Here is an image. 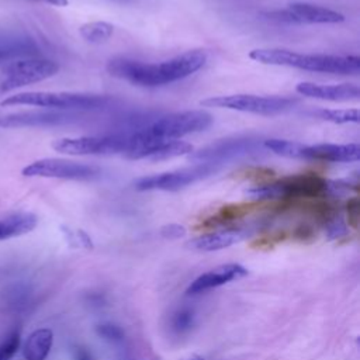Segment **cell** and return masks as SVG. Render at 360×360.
<instances>
[{
    "label": "cell",
    "mask_w": 360,
    "mask_h": 360,
    "mask_svg": "<svg viewBox=\"0 0 360 360\" xmlns=\"http://www.w3.org/2000/svg\"><path fill=\"white\" fill-rule=\"evenodd\" d=\"M53 333L48 328H41L30 333L24 346V360H45L52 349Z\"/></svg>",
    "instance_id": "cell-20"
},
{
    "label": "cell",
    "mask_w": 360,
    "mask_h": 360,
    "mask_svg": "<svg viewBox=\"0 0 360 360\" xmlns=\"http://www.w3.org/2000/svg\"><path fill=\"white\" fill-rule=\"evenodd\" d=\"M76 360H91V356H90V353L86 349L80 347L76 352Z\"/></svg>",
    "instance_id": "cell-29"
},
{
    "label": "cell",
    "mask_w": 360,
    "mask_h": 360,
    "mask_svg": "<svg viewBox=\"0 0 360 360\" xmlns=\"http://www.w3.org/2000/svg\"><path fill=\"white\" fill-rule=\"evenodd\" d=\"M212 124V115L204 110H187L163 115L145 129L160 141H174L186 135L201 132Z\"/></svg>",
    "instance_id": "cell-6"
},
{
    "label": "cell",
    "mask_w": 360,
    "mask_h": 360,
    "mask_svg": "<svg viewBox=\"0 0 360 360\" xmlns=\"http://www.w3.org/2000/svg\"><path fill=\"white\" fill-rule=\"evenodd\" d=\"M295 91L301 96L326 100V101H349L360 96V89L353 83L340 84H318L311 82H301L295 86Z\"/></svg>",
    "instance_id": "cell-16"
},
{
    "label": "cell",
    "mask_w": 360,
    "mask_h": 360,
    "mask_svg": "<svg viewBox=\"0 0 360 360\" xmlns=\"http://www.w3.org/2000/svg\"><path fill=\"white\" fill-rule=\"evenodd\" d=\"M360 158V148L357 143H318L301 145L298 159L322 160L333 163L356 162Z\"/></svg>",
    "instance_id": "cell-14"
},
{
    "label": "cell",
    "mask_w": 360,
    "mask_h": 360,
    "mask_svg": "<svg viewBox=\"0 0 360 360\" xmlns=\"http://www.w3.org/2000/svg\"><path fill=\"white\" fill-rule=\"evenodd\" d=\"M270 18L284 22H308V24H336L345 21V15L328 7L312 3L295 1L290 3L287 8L269 13Z\"/></svg>",
    "instance_id": "cell-12"
},
{
    "label": "cell",
    "mask_w": 360,
    "mask_h": 360,
    "mask_svg": "<svg viewBox=\"0 0 360 360\" xmlns=\"http://www.w3.org/2000/svg\"><path fill=\"white\" fill-rule=\"evenodd\" d=\"M79 32L82 38L90 44H103L112 37L114 27L105 21H91L83 24L79 28Z\"/></svg>",
    "instance_id": "cell-21"
},
{
    "label": "cell",
    "mask_w": 360,
    "mask_h": 360,
    "mask_svg": "<svg viewBox=\"0 0 360 360\" xmlns=\"http://www.w3.org/2000/svg\"><path fill=\"white\" fill-rule=\"evenodd\" d=\"M97 166L86 165L82 162L59 159V158H44L28 163L21 174L24 177H46V179H63V180H94L100 176Z\"/></svg>",
    "instance_id": "cell-8"
},
{
    "label": "cell",
    "mask_w": 360,
    "mask_h": 360,
    "mask_svg": "<svg viewBox=\"0 0 360 360\" xmlns=\"http://www.w3.org/2000/svg\"><path fill=\"white\" fill-rule=\"evenodd\" d=\"M187 360H204V357H201V356H198V354H194V356H191V357L187 359Z\"/></svg>",
    "instance_id": "cell-31"
},
{
    "label": "cell",
    "mask_w": 360,
    "mask_h": 360,
    "mask_svg": "<svg viewBox=\"0 0 360 360\" xmlns=\"http://www.w3.org/2000/svg\"><path fill=\"white\" fill-rule=\"evenodd\" d=\"M193 321H194L193 311H190L187 308H181L173 315L172 328L177 333H184L193 326Z\"/></svg>",
    "instance_id": "cell-25"
},
{
    "label": "cell",
    "mask_w": 360,
    "mask_h": 360,
    "mask_svg": "<svg viewBox=\"0 0 360 360\" xmlns=\"http://www.w3.org/2000/svg\"><path fill=\"white\" fill-rule=\"evenodd\" d=\"M76 114L58 110L20 111L0 117V128H27V127H51L60 125L76 120Z\"/></svg>",
    "instance_id": "cell-13"
},
{
    "label": "cell",
    "mask_w": 360,
    "mask_h": 360,
    "mask_svg": "<svg viewBox=\"0 0 360 360\" xmlns=\"http://www.w3.org/2000/svg\"><path fill=\"white\" fill-rule=\"evenodd\" d=\"M128 134H111L98 136L59 138L52 142L53 150L72 156L86 155H117L124 153Z\"/></svg>",
    "instance_id": "cell-9"
},
{
    "label": "cell",
    "mask_w": 360,
    "mask_h": 360,
    "mask_svg": "<svg viewBox=\"0 0 360 360\" xmlns=\"http://www.w3.org/2000/svg\"><path fill=\"white\" fill-rule=\"evenodd\" d=\"M160 235L166 239H179L186 235V229H184V226H181L179 224H167V225L162 226Z\"/></svg>",
    "instance_id": "cell-27"
},
{
    "label": "cell",
    "mask_w": 360,
    "mask_h": 360,
    "mask_svg": "<svg viewBox=\"0 0 360 360\" xmlns=\"http://www.w3.org/2000/svg\"><path fill=\"white\" fill-rule=\"evenodd\" d=\"M346 210H347V215H349V224L356 228L357 222H359V210H360L359 198L357 197L350 198L346 204Z\"/></svg>",
    "instance_id": "cell-28"
},
{
    "label": "cell",
    "mask_w": 360,
    "mask_h": 360,
    "mask_svg": "<svg viewBox=\"0 0 360 360\" xmlns=\"http://www.w3.org/2000/svg\"><path fill=\"white\" fill-rule=\"evenodd\" d=\"M249 58L263 65L288 66L318 73L356 75L360 70V58L349 55L300 53L283 48H257L249 52Z\"/></svg>",
    "instance_id": "cell-2"
},
{
    "label": "cell",
    "mask_w": 360,
    "mask_h": 360,
    "mask_svg": "<svg viewBox=\"0 0 360 360\" xmlns=\"http://www.w3.org/2000/svg\"><path fill=\"white\" fill-rule=\"evenodd\" d=\"M97 333L110 340V342H121L124 339V332L120 326L114 325V323H101V325H97L96 328Z\"/></svg>",
    "instance_id": "cell-26"
},
{
    "label": "cell",
    "mask_w": 360,
    "mask_h": 360,
    "mask_svg": "<svg viewBox=\"0 0 360 360\" xmlns=\"http://www.w3.org/2000/svg\"><path fill=\"white\" fill-rule=\"evenodd\" d=\"M245 276H248V270L242 264H238V263L222 264L215 269H211L207 273H202L195 280H193L191 284L187 287L186 292L188 295H195L207 290L221 287L231 281L240 280Z\"/></svg>",
    "instance_id": "cell-15"
},
{
    "label": "cell",
    "mask_w": 360,
    "mask_h": 360,
    "mask_svg": "<svg viewBox=\"0 0 360 360\" xmlns=\"http://www.w3.org/2000/svg\"><path fill=\"white\" fill-rule=\"evenodd\" d=\"M329 180L316 173H300L284 176L270 183H259L245 190L253 201L319 198L328 195Z\"/></svg>",
    "instance_id": "cell-3"
},
{
    "label": "cell",
    "mask_w": 360,
    "mask_h": 360,
    "mask_svg": "<svg viewBox=\"0 0 360 360\" xmlns=\"http://www.w3.org/2000/svg\"><path fill=\"white\" fill-rule=\"evenodd\" d=\"M207 62L204 49H191L160 63H148L127 58H115L107 63L111 76L142 87L165 86L186 79Z\"/></svg>",
    "instance_id": "cell-1"
},
{
    "label": "cell",
    "mask_w": 360,
    "mask_h": 360,
    "mask_svg": "<svg viewBox=\"0 0 360 360\" xmlns=\"http://www.w3.org/2000/svg\"><path fill=\"white\" fill-rule=\"evenodd\" d=\"M319 118L333 122V124H349V122H359L360 114L357 108H345V110H319L315 112Z\"/></svg>",
    "instance_id": "cell-23"
},
{
    "label": "cell",
    "mask_w": 360,
    "mask_h": 360,
    "mask_svg": "<svg viewBox=\"0 0 360 360\" xmlns=\"http://www.w3.org/2000/svg\"><path fill=\"white\" fill-rule=\"evenodd\" d=\"M191 152H193V145H191V143H188V142H186V141L174 139V141L165 142L159 149H156V150L148 158V160H150V162L167 160V159L184 156V155H190Z\"/></svg>",
    "instance_id": "cell-22"
},
{
    "label": "cell",
    "mask_w": 360,
    "mask_h": 360,
    "mask_svg": "<svg viewBox=\"0 0 360 360\" xmlns=\"http://www.w3.org/2000/svg\"><path fill=\"white\" fill-rule=\"evenodd\" d=\"M38 218L32 212H14L0 218V240L25 235L35 229Z\"/></svg>",
    "instance_id": "cell-19"
},
{
    "label": "cell",
    "mask_w": 360,
    "mask_h": 360,
    "mask_svg": "<svg viewBox=\"0 0 360 360\" xmlns=\"http://www.w3.org/2000/svg\"><path fill=\"white\" fill-rule=\"evenodd\" d=\"M21 338L17 329H13L1 342H0V360H11L17 350L20 349Z\"/></svg>",
    "instance_id": "cell-24"
},
{
    "label": "cell",
    "mask_w": 360,
    "mask_h": 360,
    "mask_svg": "<svg viewBox=\"0 0 360 360\" xmlns=\"http://www.w3.org/2000/svg\"><path fill=\"white\" fill-rule=\"evenodd\" d=\"M217 170H218V165L215 163H198V165L184 167V169H177L173 172L141 177L136 180L135 188L139 191H149V190L176 191L210 174H214Z\"/></svg>",
    "instance_id": "cell-10"
},
{
    "label": "cell",
    "mask_w": 360,
    "mask_h": 360,
    "mask_svg": "<svg viewBox=\"0 0 360 360\" xmlns=\"http://www.w3.org/2000/svg\"><path fill=\"white\" fill-rule=\"evenodd\" d=\"M59 72V65L51 59L44 58H24L8 62L3 68V80L0 82V91L8 93L15 89L42 82L55 76Z\"/></svg>",
    "instance_id": "cell-7"
},
{
    "label": "cell",
    "mask_w": 360,
    "mask_h": 360,
    "mask_svg": "<svg viewBox=\"0 0 360 360\" xmlns=\"http://www.w3.org/2000/svg\"><path fill=\"white\" fill-rule=\"evenodd\" d=\"M39 46L28 37L0 38V62H13L24 58H37Z\"/></svg>",
    "instance_id": "cell-18"
},
{
    "label": "cell",
    "mask_w": 360,
    "mask_h": 360,
    "mask_svg": "<svg viewBox=\"0 0 360 360\" xmlns=\"http://www.w3.org/2000/svg\"><path fill=\"white\" fill-rule=\"evenodd\" d=\"M112 101L108 96L70 93V91H24L7 96L1 100L3 107L32 105L58 111H87L100 110Z\"/></svg>",
    "instance_id": "cell-4"
},
{
    "label": "cell",
    "mask_w": 360,
    "mask_h": 360,
    "mask_svg": "<svg viewBox=\"0 0 360 360\" xmlns=\"http://www.w3.org/2000/svg\"><path fill=\"white\" fill-rule=\"evenodd\" d=\"M248 229L242 226H228L210 233L200 235L188 242V246L200 252H215L239 243L248 236Z\"/></svg>",
    "instance_id": "cell-17"
},
{
    "label": "cell",
    "mask_w": 360,
    "mask_h": 360,
    "mask_svg": "<svg viewBox=\"0 0 360 360\" xmlns=\"http://www.w3.org/2000/svg\"><path fill=\"white\" fill-rule=\"evenodd\" d=\"M34 1L45 3V4H51V6H58V7L68 6V0H34Z\"/></svg>",
    "instance_id": "cell-30"
},
{
    "label": "cell",
    "mask_w": 360,
    "mask_h": 360,
    "mask_svg": "<svg viewBox=\"0 0 360 360\" xmlns=\"http://www.w3.org/2000/svg\"><path fill=\"white\" fill-rule=\"evenodd\" d=\"M259 141H260L259 138H252V136L221 139L194 153L191 152L190 156L194 162L219 165L225 160L257 152L263 146V141L262 142Z\"/></svg>",
    "instance_id": "cell-11"
},
{
    "label": "cell",
    "mask_w": 360,
    "mask_h": 360,
    "mask_svg": "<svg viewBox=\"0 0 360 360\" xmlns=\"http://www.w3.org/2000/svg\"><path fill=\"white\" fill-rule=\"evenodd\" d=\"M297 103L295 98L281 96H257V94H231L217 96L201 100L204 107L226 108L259 115H277L290 110Z\"/></svg>",
    "instance_id": "cell-5"
}]
</instances>
